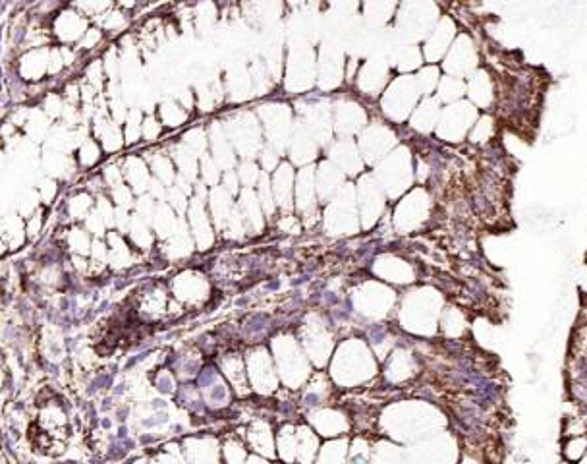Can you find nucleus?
Segmentation results:
<instances>
[{"label":"nucleus","instance_id":"f257e3e1","mask_svg":"<svg viewBox=\"0 0 587 464\" xmlns=\"http://www.w3.org/2000/svg\"><path fill=\"white\" fill-rule=\"evenodd\" d=\"M87 29V18L77 12L76 8L62 10L53 21V37L62 43H74L82 39V35Z\"/></svg>","mask_w":587,"mask_h":464},{"label":"nucleus","instance_id":"f03ea898","mask_svg":"<svg viewBox=\"0 0 587 464\" xmlns=\"http://www.w3.org/2000/svg\"><path fill=\"white\" fill-rule=\"evenodd\" d=\"M114 0H74V6L77 12H82L87 20L89 18H99V16L111 10Z\"/></svg>","mask_w":587,"mask_h":464},{"label":"nucleus","instance_id":"7ed1b4c3","mask_svg":"<svg viewBox=\"0 0 587 464\" xmlns=\"http://www.w3.org/2000/svg\"><path fill=\"white\" fill-rule=\"evenodd\" d=\"M101 155H103V147H101L97 139L87 138L79 147V161H82L83 166L97 165Z\"/></svg>","mask_w":587,"mask_h":464},{"label":"nucleus","instance_id":"20e7f679","mask_svg":"<svg viewBox=\"0 0 587 464\" xmlns=\"http://www.w3.org/2000/svg\"><path fill=\"white\" fill-rule=\"evenodd\" d=\"M99 23L104 31H118L126 26V18L122 10H106L99 16Z\"/></svg>","mask_w":587,"mask_h":464},{"label":"nucleus","instance_id":"39448f33","mask_svg":"<svg viewBox=\"0 0 587 464\" xmlns=\"http://www.w3.org/2000/svg\"><path fill=\"white\" fill-rule=\"evenodd\" d=\"M114 4L118 6V10H130V8L136 6V0H114Z\"/></svg>","mask_w":587,"mask_h":464}]
</instances>
